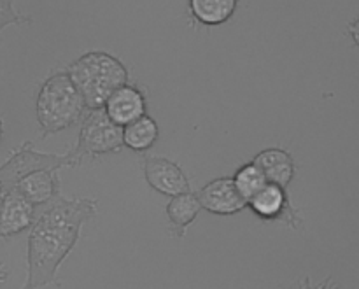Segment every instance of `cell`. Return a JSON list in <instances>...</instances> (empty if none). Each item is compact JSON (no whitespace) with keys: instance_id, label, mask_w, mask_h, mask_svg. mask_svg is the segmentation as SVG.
<instances>
[{"instance_id":"1","label":"cell","mask_w":359,"mask_h":289,"mask_svg":"<svg viewBox=\"0 0 359 289\" xmlns=\"http://www.w3.org/2000/svg\"><path fill=\"white\" fill-rule=\"evenodd\" d=\"M93 199H56L37 216L28 234V272L21 289H41L56 283V274L76 248L81 228L97 216Z\"/></svg>"},{"instance_id":"2","label":"cell","mask_w":359,"mask_h":289,"mask_svg":"<svg viewBox=\"0 0 359 289\" xmlns=\"http://www.w3.org/2000/svg\"><path fill=\"white\" fill-rule=\"evenodd\" d=\"M88 111L102 109L118 88L128 84L130 74L118 56L107 51H88L65 67Z\"/></svg>"},{"instance_id":"3","label":"cell","mask_w":359,"mask_h":289,"mask_svg":"<svg viewBox=\"0 0 359 289\" xmlns=\"http://www.w3.org/2000/svg\"><path fill=\"white\" fill-rule=\"evenodd\" d=\"M86 111V104L69 74L65 70L51 74L41 84L35 100L41 139L72 128L83 119Z\"/></svg>"},{"instance_id":"4","label":"cell","mask_w":359,"mask_h":289,"mask_svg":"<svg viewBox=\"0 0 359 289\" xmlns=\"http://www.w3.org/2000/svg\"><path fill=\"white\" fill-rule=\"evenodd\" d=\"M123 149V128L107 118L104 109L86 111L81 121V133L77 144L69 151L76 165L86 158H100L104 154H114Z\"/></svg>"},{"instance_id":"5","label":"cell","mask_w":359,"mask_h":289,"mask_svg":"<svg viewBox=\"0 0 359 289\" xmlns=\"http://www.w3.org/2000/svg\"><path fill=\"white\" fill-rule=\"evenodd\" d=\"M63 167H77L70 153L67 154H51L41 153L34 149V144L25 142L23 146L16 147L7 158L4 165H0V182H2V193L13 189L18 182L27 175L39 170H60Z\"/></svg>"},{"instance_id":"6","label":"cell","mask_w":359,"mask_h":289,"mask_svg":"<svg viewBox=\"0 0 359 289\" xmlns=\"http://www.w3.org/2000/svg\"><path fill=\"white\" fill-rule=\"evenodd\" d=\"M248 207L266 223L279 221L284 223L287 228L298 230L302 224L300 210L291 203L287 191L280 186L266 184L259 193H256L248 202Z\"/></svg>"},{"instance_id":"7","label":"cell","mask_w":359,"mask_h":289,"mask_svg":"<svg viewBox=\"0 0 359 289\" xmlns=\"http://www.w3.org/2000/svg\"><path fill=\"white\" fill-rule=\"evenodd\" d=\"M144 177L154 191L167 196L191 193L188 175L175 161L163 156H147L144 160Z\"/></svg>"},{"instance_id":"8","label":"cell","mask_w":359,"mask_h":289,"mask_svg":"<svg viewBox=\"0 0 359 289\" xmlns=\"http://www.w3.org/2000/svg\"><path fill=\"white\" fill-rule=\"evenodd\" d=\"M202 209L216 216H235L248 207V202L238 195L231 177H217L207 182L196 193Z\"/></svg>"},{"instance_id":"9","label":"cell","mask_w":359,"mask_h":289,"mask_svg":"<svg viewBox=\"0 0 359 289\" xmlns=\"http://www.w3.org/2000/svg\"><path fill=\"white\" fill-rule=\"evenodd\" d=\"M37 220V207L14 189L0 195V238H9L30 230Z\"/></svg>"},{"instance_id":"10","label":"cell","mask_w":359,"mask_h":289,"mask_svg":"<svg viewBox=\"0 0 359 289\" xmlns=\"http://www.w3.org/2000/svg\"><path fill=\"white\" fill-rule=\"evenodd\" d=\"M114 125L125 128L130 123L137 121L147 111V97L135 84H125L118 88L102 107Z\"/></svg>"},{"instance_id":"11","label":"cell","mask_w":359,"mask_h":289,"mask_svg":"<svg viewBox=\"0 0 359 289\" xmlns=\"http://www.w3.org/2000/svg\"><path fill=\"white\" fill-rule=\"evenodd\" d=\"M252 163L262 170L265 175L269 184L280 186L286 189L294 179V160L291 156L290 151L283 149V147H266V149L259 151L255 158Z\"/></svg>"},{"instance_id":"12","label":"cell","mask_w":359,"mask_h":289,"mask_svg":"<svg viewBox=\"0 0 359 289\" xmlns=\"http://www.w3.org/2000/svg\"><path fill=\"white\" fill-rule=\"evenodd\" d=\"M14 191L20 193L25 200L32 203V206H49L60 199V189H62V182H60L58 170H39L34 174L27 175L21 179Z\"/></svg>"},{"instance_id":"13","label":"cell","mask_w":359,"mask_h":289,"mask_svg":"<svg viewBox=\"0 0 359 289\" xmlns=\"http://www.w3.org/2000/svg\"><path fill=\"white\" fill-rule=\"evenodd\" d=\"M237 7V0H189L188 14L195 25L219 27L231 20Z\"/></svg>"},{"instance_id":"14","label":"cell","mask_w":359,"mask_h":289,"mask_svg":"<svg viewBox=\"0 0 359 289\" xmlns=\"http://www.w3.org/2000/svg\"><path fill=\"white\" fill-rule=\"evenodd\" d=\"M202 206H200L196 193H184V195L172 196L170 202L167 203V220L170 223V231L177 238H182L186 235L189 224L195 223L198 217Z\"/></svg>"},{"instance_id":"15","label":"cell","mask_w":359,"mask_h":289,"mask_svg":"<svg viewBox=\"0 0 359 289\" xmlns=\"http://www.w3.org/2000/svg\"><path fill=\"white\" fill-rule=\"evenodd\" d=\"M158 137H160V126L156 119L146 114L123 128V146L135 153H146L156 144Z\"/></svg>"},{"instance_id":"16","label":"cell","mask_w":359,"mask_h":289,"mask_svg":"<svg viewBox=\"0 0 359 289\" xmlns=\"http://www.w3.org/2000/svg\"><path fill=\"white\" fill-rule=\"evenodd\" d=\"M231 181H233L238 195H241L245 202H249L256 193H259L266 184H269L265 175L262 174V170H259L252 161L251 163L242 165V167L235 172Z\"/></svg>"},{"instance_id":"17","label":"cell","mask_w":359,"mask_h":289,"mask_svg":"<svg viewBox=\"0 0 359 289\" xmlns=\"http://www.w3.org/2000/svg\"><path fill=\"white\" fill-rule=\"evenodd\" d=\"M23 23H32V18L28 14L20 13L13 0H0V34L4 28L11 27V25Z\"/></svg>"},{"instance_id":"18","label":"cell","mask_w":359,"mask_h":289,"mask_svg":"<svg viewBox=\"0 0 359 289\" xmlns=\"http://www.w3.org/2000/svg\"><path fill=\"white\" fill-rule=\"evenodd\" d=\"M300 289H340V286H337V284L333 283L332 277H326V279L319 284L312 283L311 277H305V279H302Z\"/></svg>"},{"instance_id":"19","label":"cell","mask_w":359,"mask_h":289,"mask_svg":"<svg viewBox=\"0 0 359 289\" xmlns=\"http://www.w3.org/2000/svg\"><path fill=\"white\" fill-rule=\"evenodd\" d=\"M347 32H349V35L353 37L354 44H356L359 48V18H358V20L351 21V23L347 25Z\"/></svg>"},{"instance_id":"20","label":"cell","mask_w":359,"mask_h":289,"mask_svg":"<svg viewBox=\"0 0 359 289\" xmlns=\"http://www.w3.org/2000/svg\"><path fill=\"white\" fill-rule=\"evenodd\" d=\"M7 277H9V272H7V269L4 265H0V286H2L4 283L7 281Z\"/></svg>"},{"instance_id":"21","label":"cell","mask_w":359,"mask_h":289,"mask_svg":"<svg viewBox=\"0 0 359 289\" xmlns=\"http://www.w3.org/2000/svg\"><path fill=\"white\" fill-rule=\"evenodd\" d=\"M2 139H4V119L2 116H0V142H2Z\"/></svg>"},{"instance_id":"22","label":"cell","mask_w":359,"mask_h":289,"mask_svg":"<svg viewBox=\"0 0 359 289\" xmlns=\"http://www.w3.org/2000/svg\"><path fill=\"white\" fill-rule=\"evenodd\" d=\"M0 195H2V182H0Z\"/></svg>"}]
</instances>
